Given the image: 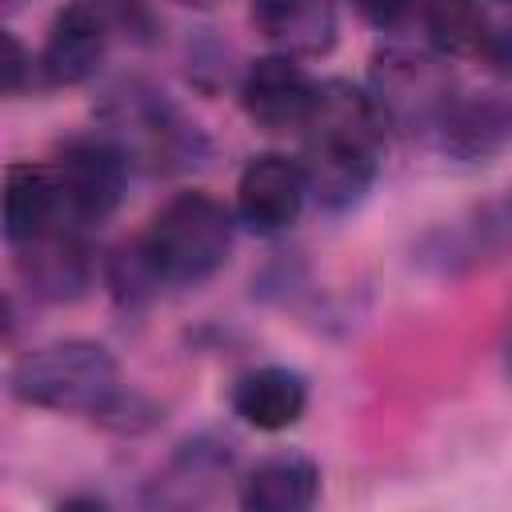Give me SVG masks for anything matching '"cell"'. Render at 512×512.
Segmentation results:
<instances>
[{"label":"cell","mask_w":512,"mask_h":512,"mask_svg":"<svg viewBox=\"0 0 512 512\" xmlns=\"http://www.w3.org/2000/svg\"><path fill=\"white\" fill-rule=\"evenodd\" d=\"M304 408H308V380L284 364L252 368L232 388V412L256 432H284L304 416Z\"/></svg>","instance_id":"obj_12"},{"label":"cell","mask_w":512,"mask_h":512,"mask_svg":"<svg viewBox=\"0 0 512 512\" xmlns=\"http://www.w3.org/2000/svg\"><path fill=\"white\" fill-rule=\"evenodd\" d=\"M52 172H56V184H60L68 224H76V228L80 224H104L124 200L128 152L116 140H104V136L72 140L56 156Z\"/></svg>","instance_id":"obj_4"},{"label":"cell","mask_w":512,"mask_h":512,"mask_svg":"<svg viewBox=\"0 0 512 512\" xmlns=\"http://www.w3.org/2000/svg\"><path fill=\"white\" fill-rule=\"evenodd\" d=\"M196 4H204V0H196Z\"/></svg>","instance_id":"obj_22"},{"label":"cell","mask_w":512,"mask_h":512,"mask_svg":"<svg viewBox=\"0 0 512 512\" xmlns=\"http://www.w3.org/2000/svg\"><path fill=\"white\" fill-rule=\"evenodd\" d=\"M432 144L456 160H488L512 148V100L500 96H452L428 128Z\"/></svg>","instance_id":"obj_8"},{"label":"cell","mask_w":512,"mask_h":512,"mask_svg":"<svg viewBox=\"0 0 512 512\" xmlns=\"http://www.w3.org/2000/svg\"><path fill=\"white\" fill-rule=\"evenodd\" d=\"M4 92L8 96H16V92H24V80H32V52H24V44L12 36V32H4Z\"/></svg>","instance_id":"obj_17"},{"label":"cell","mask_w":512,"mask_h":512,"mask_svg":"<svg viewBox=\"0 0 512 512\" xmlns=\"http://www.w3.org/2000/svg\"><path fill=\"white\" fill-rule=\"evenodd\" d=\"M504 4H512V0H504Z\"/></svg>","instance_id":"obj_21"},{"label":"cell","mask_w":512,"mask_h":512,"mask_svg":"<svg viewBox=\"0 0 512 512\" xmlns=\"http://www.w3.org/2000/svg\"><path fill=\"white\" fill-rule=\"evenodd\" d=\"M16 252H20V276L40 300H76L88 288L92 260L84 240L76 236V224H60L20 244Z\"/></svg>","instance_id":"obj_10"},{"label":"cell","mask_w":512,"mask_h":512,"mask_svg":"<svg viewBox=\"0 0 512 512\" xmlns=\"http://www.w3.org/2000/svg\"><path fill=\"white\" fill-rule=\"evenodd\" d=\"M316 496H320V468L296 452L260 460L240 484V504L248 512H304L316 504Z\"/></svg>","instance_id":"obj_14"},{"label":"cell","mask_w":512,"mask_h":512,"mask_svg":"<svg viewBox=\"0 0 512 512\" xmlns=\"http://www.w3.org/2000/svg\"><path fill=\"white\" fill-rule=\"evenodd\" d=\"M504 244H512V188H508L504 200L484 208L476 228L468 232V252H476V248H504Z\"/></svg>","instance_id":"obj_16"},{"label":"cell","mask_w":512,"mask_h":512,"mask_svg":"<svg viewBox=\"0 0 512 512\" xmlns=\"http://www.w3.org/2000/svg\"><path fill=\"white\" fill-rule=\"evenodd\" d=\"M12 392L16 400L32 408L52 412H88L96 416L116 392V360L96 340H56L44 348H32L12 368Z\"/></svg>","instance_id":"obj_3"},{"label":"cell","mask_w":512,"mask_h":512,"mask_svg":"<svg viewBox=\"0 0 512 512\" xmlns=\"http://www.w3.org/2000/svg\"><path fill=\"white\" fill-rule=\"evenodd\" d=\"M60 224H68V216L56 172L40 164H12L4 172V240L20 248Z\"/></svg>","instance_id":"obj_13"},{"label":"cell","mask_w":512,"mask_h":512,"mask_svg":"<svg viewBox=\"0 0 512 512\" xmlns=\"http://www.w3.org/2000/svg\"><path fill=\"white\" fill-rule=\"evenodd\" d=\"M252 24L280 56H324L336 44V0H252Z\"/></svg>","instance_id":"obj_11"},{"label":"cell","mask_w":512,"mask_h":512,"mask_svg":"<svg viewBox=\"0 0 512 512\" xmlns=\"http://www.w3.org/2000/svg\"><path fill=\"white\" fill-rule=\"evenodd\" d=\"M372 24H396L400 16H408L412 12V4L416 0H352Z\"/></svg>","instance_id":"obj_18"},{"label":"cell","mask_w":512,"mask_h":512,"mask_svg":"<svg viewBox=\"0 0 512 512\" xmlns=\"http://www.w3.org/2000/svg\"><path fill=\"white\" fill-rule=\"evenodd\" d=\"M316 80L292 60V56H260L248 64L244 80H240V104L248 112V120H256L268 132H288V128H304L316 104Z\"/></svg>","instance_id":"obj_7"},{"label":"cell","mask_w":512,"mask_h":512,"mask_svg":"<svg viewBox=\"0 0 512 512\" xmlns=\"http://www.w3.org/2000/svg\"><path fill=\"white\" fill-rule=\"evenodd\" d=\"M236 216L208 192L172 196L136 240L156 284H204L228 264Z\"/></svg>","instance_id":"obj_2"},{"label":"cell","mask_w":512,"mask_h":512,"mask_svg":"<svg viewBox=\"0 0 512 512\" xmlns=\"http://www.w3.org/2000/svg\"><path fill=\"white\" fill-rule=\"evenodd\" d=\"M384 116L372 100V92L348 84V80H324L316 88V104L304 132V180L308 196L328 208L344 212L364 200L380 172V148H384Z\"/></svg>","instance_id":"obj_1"},{"label":"cell","mask_w":512,"mask_h":512,"mask_svg":"<svg viewBox=\"0 0 512 512\" xmlns=\"http://www.w3.org/2000/svg\"><path fill=\"white\" fill-rule=\"evenodd\" d=\"M108 52V24L92 4H68L52 28L48 40L36 56V72L44 84H80L88 80Z\"/></svg>","instance_id":"obj_9"},{"label":"cell","mask_w":512,"mask_h":512,"mask_svg":"<svg viewBox=\"0 0 512 512\" xmlns=\"http://www.w3.org/2000/svg\"><path fill=\"white\" fill-rule=\"evenodd\" d=\"M308 200V180L300 160L280 152H260L244 164L236 180V220L256 236L288 232Z\"/></svg>","instance_id":"obj_6"},{"label":"cell","mask_w":512,"mask_h":512,"mask_svg":"<svg viewBox=\"0 0 512 512\" xmlns=\"http://www.w3.org/2000/svg\"><path fill=\"white\" fill-rule=\"evenodd\" d=\"M16 4H20V0H4V8H16Z\"/></svg>","instance_id":"obj_20"},{"label":"cell","mask_w":512,"mask_h":512,"mask_svg":"<svg viewBox=\"0 0 512 512\" xmlns=\"http://www.w3.org/2000/svg\"><path fill=\"white\" fill-rule=\"evenodd\" d=\"M424 36L440 60L484 56L492 20L480 8V0H428L424 4Z\"/></svg>","instance_id":"obj_15"},{"label":"cell","mask_w":512,"mask_h":512,"mask_svg":"<svg viewBox=\"0 0 512 512\" xmlns=\"http://www.w3.org/2000/svg\"><path fill=\"white\" fill-rule=\"evenodd\" d=\"M452 76L440 60L392 48L372 68V100L392 128L428 132L452 100Z\"/></svg>","instance_id":"obj_5"},{"label":"cell","mask_w":512,"mask_h":512,"mask_svg":"<svg viewBox=\"0 0 512 512\" xmlns=\"http://www.w3.org/2000/svg\"><path fill=\"white\" fill-rule=\"evenodd\" d=\"M484 60L496 64L500 72H512V20L508 24H492V36H488V48H484Z\"/></svg>","instance_id":"obj_19"}]
</instances>
